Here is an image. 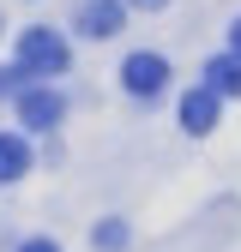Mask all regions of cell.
<instances>
[{
  "label": "cell",
  "mask_w": 241,
  "mask_h": 252,
  "mask_svg": "<svg viewBox=\"0 0 241 252\" xmlns=\"http://www.w3.org/2000/svg\"><path fill=\"white\" fill-rule=\"evenodd\" d=\"M73 66V54H67V36L48 24L37 30H18V72H37V78H54V72H67Z\"/></svg>",
  "instance_id": "1"
},
{
  "label": "cell",
  "mask_w": 241,
  "mask_h": 252,
  "mask_svg": "<svg viewBox=\"0 0 241 252\" xmlns=\"http://www.w3.org/2000/svg\"><path fill=\"white\" fill-rule=\"evenodd\" d=\"M60 120H67V96H54V90H42V84L18 90V126L48 132V126H60Z\"/></svg>",
  "instance_id": "2"
},
{
  "label": "cell",
  "mask_w": 241,
  "mask_h": 252,
  "mask_svg": "<svg viewBox=\"0 0 241 252\" xmlns=\"http://www.w3.org/2000/svg\"><path fill=\"white\" fill-rule=\"evenodd\" d=\"M120 78H127V90H133V96H157V90L169 84V60L163 54H127V66H120Z\"/></svg>",
  "instance_id": "3"
},
{
  "label": "cell",
  "mask_w": 241,
  "mask_h": 252,
  "mask_svg": "<svg viewBox=\"0 0 241 252\" xmlns=\"http://www.w3.org/2000/svg\"><path fill=\"white\" fill-rule=\"evenodd\" d=\"M217 108H223V96L199 84V90H187V96H181V126H187L193 138H205L211 126H217Z\"/></svg>",
  "instance_id": "4"
},
{
  "label": "cell",
  "mask_w": 241,
  "mask_h": 252,
  "mask_svg": "<svg viewBox=\"0 0 241 252\" xmlns=\"http://www.w3.org/2000/svg\"><path fill=\"white\" fill-rule=\"evenodd\" d=\"M120 18H127V6L120 0H84V12H79V30L84 36H115Z\"/></svg>",
  "instance_id": "5"
},
{
  "label": "cell",
  "mask_w": 241,
  "mask_h": 252,
  "mask_svg": "<svg viewBox=\"0 0 241 252\" xmlns=\"http://www.w3.org/2000/svg\"><path fill=\"white\" fill-rule=\"evenodd\" d=\"M205 90H217V96H241V60H235V54L211 60V66H205Z\"/></svg>",
  "instance_id": "6"
},
{
  "label": "cell",
  "mask_w": 241,
  "mask_h": 252,
  "mask_svg": "<svg viewBox=\"0 0 241 252\" xmlns=\"http://www.w3.org/2000/svg\"><path fill=\"white\" fill-rule=\"evenodd\" d=\"M18 174H30V144L18 132H0V180H18Z\"/></svg>",
  "instance_id": "7"
},
{
  "label": "cell",
  "mask_w": 241,
  "mask_h": 252,
  "mask_svg": "<svg viewBox=\"0 0 241 252\" xmlns=\"http://www.w3.org/2000/svg\"><path fill=\"white\" fill-rule=\"evenodd\" d=\"M97 246L103 252H120V246H127V228H120V222H103L97 228Z\"/></svg>",
  "instance_id": "8"
},
{
  "label": "cell",
  "mask_w": 241,
  "mask_h": 252,
  "mask_svg": "<svg viewBox=\"0 0 241 252\" xmlns=\"http://www.w3.org/2000/svg\"><path fill=\"white\" fill-rule=\"evenodd\" d=\"M120 6H139V12H163L169 0H120Z\"/></svg>",
  "instance_id": "9"
},
{
  "label": "cell",
  "mask_w": 241,
  "mask_h": 252,
  "mask_svg": "<svg viewBox=\"0 0 241 252\" xmlns=\"http://www.w3.org/2000/svg\"><path fill=\"white\" fill-rule=\"evenodd\" d=\"M18 252H60V246H54V240H24Z\"/></svg>",
  "instance_id": "10"
},
{
  "label": "cell",
  "mask_w": 241,
  "mask_h": 252,
  "mask_svg": "<svg viewBox=\"0 0 241 252\" xmlns=\"http://www.w3.org/2000/svg\"><path fill=\"white\" fill-rule=\"evenodd\" d=\"M229 48H235V60H241V18H235V30H229Z\"/></svg>",
  "instance_id": "11"
},
{
  "label": "cell",
  "mask_w": 241,
  "mask_h": 252,
  "mask_svg": "<svg viewBox=\"0 0 241 252\" xmlns=\"http://www.w3.org/2000/svg\"><path fill=\"white\" fill-rule=\"evenodd\" d=\"M12 78H18V72H0V96H6V90H12Z\"/></svg>",
  "instance_id": "12"
}]
</instances>
